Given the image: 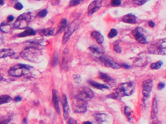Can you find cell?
Segmentation results:
<instances>
[{
	"label": "cell",
	"mask_w": 166,
	"mask_h": 124,
	"mask_svg": "<svg viewBox=\"0 0 166 124\" xmlns=\"http://www.w3.org/2000/svg\"><path fill=\"white\" fill-rule=\"evenodd\" d=\"M135 90V83L134 82H127V83H121L115 92L108 95V98L114 99H119L122 97L130 96L134 93Z\"/></svg>",
	"instance_id": "cell-1"
},
{
	"label": "cell",
	"mask_w": 166,
	"mask_h": 124,
	"mask_svg": "<svg viewBox=\"0 0 166 124\" xmlns=\"http://www.w3.org/2000/svg\"><path fill=\"white\" fill-rule=\"evenodd\" d=\"M20 56L26 61L33 62V63H38L42 59V53L41 50L33 46H29L24 49L20 52Z\"/></svg>",
	"instance_id": "cell-2"
},
{
	"label": "cell",
	"mask_w": 166,
	"mask_h": 124,
	"mask_svg": "<svg viewBox=\"0 0 166 124\" xmlns=\"http://www.w3.org/2000/svg\"><path fill=\"white\" fill-rule=\"evenodd\" d=\"M150 53L153 55H165L166 54V39L156 40L152 42L148 47Z\"/></svg>",
	"instance_id": "cell-3"
},
{
	"label": "cell",
	"mask_w": 166,
	"mask_h": 124,
	"mask_svg": "<svg viewBox=\"0 0 166 124\" xmlns=\"http://www.w3.org/2000/svg\"><path fill=\"white\" fill-rule=\"evenodd\" d=\"M30 69H31V67H29V65L18 64L10 68L8 71V74L13 77H23L29 73Z\"/></svg>",
	"instance_id": "cell-4"
},
{
	"label": "cell",
	"mask_w": 166,
	"mask_h": 124,
	"mask_svg": "<svg viewBox=\"0 0 166 124\" xmlns=\"http://www.w3.org/2000/svg\"><path fill=\"white\" fill-rule=\"evenodd\" d=\"M33 19V16L32 12H26L22 14L21 15H20L14 23L13 24V27L15 29H24L28 26L29 24V22L32 21Z\"/></svg>",
	"instance_id": "cell-5"
},
{
	"label": "cell",
	"mask_w": 166,
	"mask_h": 124,
	"mask_svg": "<svg viewBox=\"0 0 166 124\" xmlns=\"http://www.w3.org/2000/svg\"><path fill=\"white\" fill-rule=\"evenodd\" d=\"M80 24L81 23L79 20H75L71 24H70L68 27L65 30L64 34V36H63V44H66L70 40L71 36L79 27Z\"/></svg>",
	"instance_id": "cell-6"
},
{
	"label": "cell",
	"mask_w": 166,
	"mask_h": 124,
	"mask_svg": "<svg viewBox=\"0 0 166 124\" xmlns=\"http://www.w3.org/2000/svg\"><path fill=\"white\" fill-rule=\"evenodd\" d=\"M132 35L138 42L141 44L148 43L147 31L141 27H137L132 30Z\"/></svg>",
	"instance_id": "cell-7"
},
{
	"label": "cell",
	"mask_w": 166,
	"mask_h": 124,
	"mask_svg": "<svg viewBox=\"0 0 166 124\" xmlns=\"http://www.w3.org/2000/svg\"><path fill=\"white\" fill-rule=\"evenodd\" d=\"M93 97H94V92H92V89L85 87V88H82V89H80L78 94L76 95V96L75 97V99L88 101L89 99H92Z\"/></svg>",
	"instance_id": "cell-8"
},
{
	"label": "cell",
	"mask_w": 166,
	"mask_h": 124,
	"mask_svg": "<svg viewBox=\"0 0 166 124\" xmlns=\"http://www.w3.org/2000/svg\"><path fill=\"white\" fill-rule=\"evenodd\" d=\"M152 86H153V82L152 79H146L142 83V93L143 95L144 100L148 99L150 96L151 92H152Z\"/></svg>",
	"instance_id": "cell-9"
},
{
	"label": "cell",
	"mask_w": 166,
	"mask_h": 124,
	"mask_svg": "<svg viewBox=\"0 0 166 124\" xmlns=\"http://www.w3.org/2000/svg\"><path fill=\"white\" fill-rule=\"evenodd\" d=\"M72 107L75 112L85 113L87 110V101L75 99V101L72 103Z\"/></svg>",
	"instance_id": "cell-10"
},
{
	"label": "cell",
	"mask_w": 166,
	"mask_h": 124,
	"mask_svg": "<svg viewBox=\"0 0 166 124\" xmlns=\"http://www.w3.org/2000/svg\"><path fill=\"white\" fill-rule=\"evenodd\" d=\"M148 63L149 60L147 55H145L144 53H141L139 54L138 56L135 58L133 64H134V66H135V67H142L147 66V65L148 64Z\"/></svg>",
	"instance_id": "cell-11"
},
{
	"label": "cell",
	"mask_w": 166,
	"mask_h": 124,
	"mask_svg": "<svg viewBox=\"0 0 166 124\" xmlns=\"http://www.w3.org/2000/svg\"><path fill=\"white\" fill-rule=\"evenodd\" d=\"M100 60L101 61L102 63L105 65L106 67H111L113 69H119L121 65L119 64L118 63L115 62L113 59L109 58L107 56H105V55H102L100 57Z\"/></svg>",
	"instance_id": "cell-12"
},
{
	"label": "cell",
	"mask_w": 166,
	"mask_h": 124,
	"mask_svg": "<svg viewBox=\"0 0 166 124\" xmlns=\"http://www.w3.org/2000/svg\"><path fill=\"white\" fill-rule=\"evenodd\" d=\"M96 121L99 124H110L112 117L108 114H98L95 115Z\"/></svg>",
	"instance_id": "cell-13"
},
{
	"label": "cell",
	"mask_w": 166,
	"mask_h": 124,
	"mask_svg": "<svg viewBox=\"0 0 166 124\" xmlns=\"http://www.w3.org/2000/svg\"><path fill=\"white\" fill-rule=\"evenodd\" d=\"M103 2L99 0V1H93L90 3L88 8V15L92 16L96 12H98L100 8H101Z\"/></svg>",
	"instance_id": "cell-14"
},
{
	"label": "cell",
	"mask_w": 166,
	"mask_h": 124,
	"mask_svg": "<svg viewBox=\"0 0 166 124\" xmlns=\"http://www.w3.org/2000/svg\"><path fill=\"white\" fill-rule=\"evenodd\" d=\"M99 78L101 79V80L104 81V83H107L109 88L114 86L115 83H116V80H115V79H114L113 78H112L111 77H109V76H108V75L106 74V73H102V72L100 73Z\"/></svg>",
	"instance_id": "cell-15"
},
{
	"label": "cell",
	"mask_w": 166,
	"mask_h": 124,
	"mask_svg": "<svg viewBox=\"0 0 166 124\" xmlns=\"http://www.w3.org/2000/svg\"><path fill=\"white\" fill-rule=\"evenodd\" d=\"M7 57L14 58H18L17 54L14 50L12 49H0V58H5Z\"/></svg>",
	"instance_id": "cell-16"
},
{
	"label": "cell",
	"mask_w": 166,
	"mask_h": 124,
	"mask_svg": "<svg viewBox=\"0 0 166 124\" xmlns=\"http://www.w3.org/2000/svg\"><path fill=\"white\" fill-rule=\"evenodd\" d=\"M62 103H63V110H64V117L65 120L68 119V116L70 115V107H69L68 101H67V98L66 95H63L62 96Z\"/></svg>",
	"instance_id": "cell-17"
},
{
	"label": "cell",
	"mask_w": 166,
	"mask_h": 124,
	"mask_svg": "<svg viewBox=\"0 0 166 124\" xmlns=\"http://www.w3.org/2000/svg\"><path fill=\"white\" fill-rule=\"evenodd\" d=\"M68 56H69V51L67 49H65L64 51L62 57V63H61V69L66 71L68 68Z\"/></svg>",
	"instance_id": "cell-18"
},
{
	"label": "cell",
	"mask_w": 166,
	"mask_h": 124,
	"mask_svg": "<svg viewBox=\"0 0 166 124\" xmlns=\"http://www.w3.org/2000/svg\"><path fill=\"white\" fill-rule=\"evenodd\" d=\"M122 21L125 23L131 24H135L137 22V17L133 14H128L122 18Z\"/></svg>",
	"instance_id": "cell-19"
},
{
	"label": "cell",
	"mask_w": 166,
	"mask_h": 124,
	"mask_svg": "<svg viewBox=\"0 0 166 124\" xmlns=\"http://www.w3.org/2000/svg\"><path fill=\"white\" fill-rule=\"evenodd\" d=\"M91 36H92V37L93 38L98 44H100V45L103 44V42H104V38L100 32L96 31V30L92 31V33H91Z\"/></svg>",
	"instance_id": "cell-20"
},
{
	"label": "cell",
	"mask_w": 166,
	"mask_h": 124,
	"mask_svg": "<svg viewBox=\"0 0 166 124\" xmlns=\"http://www.w3.org/2000/svg\"><path fill=\"white\" fill-rule=\"evenodd\" d=\"M52 101H53V104H54V107H55V110H56L58 114H61V110H60V106H59L58 96H57V91L55 90V89H53Z\"/></svg>",
	"instance_id": "cell-21"
},
{
	"label": "cell",
	"mask_w": 166,
	"mask_h": 124,
	"mask_svg": "<svg viewBox=\"0 0 166 124\" xmlns=\"http://www.w3.org/2000/svg\"><path fill=\"white\" fill-rule=\"evenodd\" d=\"M13 24H8L5 22H2L1 25H0V31L4 33V34H8L12 31L13 29Z\"/></svg>",
	"instance_id": "cell-22"
},
{
	"label": "cell",
	"mask_w": 166,
	"mask_h": 124,
	"mask_svg": "<svg viewBox=\"0 0 166 124\" xmlns=\"http://www.w3.org/2000/svg\"><path fill=\"white\" fill-rule=\"evenodd\" d=\"M88 83L92 86V87H94L95 89H100V90H104V89H109V87L108 86H107L106 84H101V83H96L93 80H89L88 81Z\"/></svg>",
	"instance_id": "cell-23"
},
{
	"label": "cell",
	"mask_w": 166,
	"mask_h": 124,
	"mask_svg": "<svg viewBox=\"0 0 166 124\" xmlns=\"http://www.w3.org/2000/svg\"><path fill=\"white\" fill-rule=\"evenodd\" d=\"M158 114V103H157L156 97H155L153 101H152V112H151V116L152 119H155L157 116Z\"/></svg>",
	"instance_id": "cell-24"
},
{
	"label": "cell",
	"mask_w": 166,
	"mask_h": 124,
	"mask_svg": "<svg viewBox=\"0 0 166 124\" xmlns=\"http://www.w3.org/2000/svg\"><path fill=\"white\" fill-rule=\"evenodd\" d=\"M36 34V32L32 29V28H27L26 29L24 32H22L20 34H18V37H26V36H35Z\"/></svg>",
	"instance_id": "cell-25"
},
{
	"label": "cell",
	"mask_w": 166,
	"mask_h": 124,
	"mask_svg": "<svg viewBox=\"0 0 166 124\" xmlns=\"http://www.w3.org/2000/svg\"><path fill=\"white\" fill-rule=\"evenodd\" d=\"M88 49H89V50L92 51V53L96 54V55H100V54H103L104 52V49L101 47H99V46L96 45H91V46H89Z\"/></svg>",
	"instance_id": "cell-26"
},
{
	"label": "cell",
	"mask_w": 166,
	"mask_h": 124,
	"mask_svg": "<svg viewBox=\"0 0 166 124\" xmlns=\"http://www.w3.org/2000/svg\"><path fill=\"white\" fill-rule=\"evenodd\" d=\"M66 27H67V20H66V18H63L62 20L61 21V22H60V24H59L57 33L61 34V33L64 31L66 30Z\"/></svg>",
	"instance_id": "cell-27"
},
{
	"label": "cell",
	"mask_w": 166,
	"mask_h": 124,
	"mask_svg": "<svg viewBox=\"0 0 166 124\" xmlns=\"http://www.w3.org/2000/svg\"><path fill=\"white\" fill-rule=\"evenodd\" d=\"M40 34L42 36H49L55 35V30L54 28H48V29H43L40 31Z\"/></svg>",
	"instance_id": "cell-28"
},
{
	"label": "cell",
	"mask_w": 166,
	"mask_h": 124,
	"mask_svg": "<svg viewBox=\"0 0 166 124\" xmlns=\"http://www.w3.org/2000/svg\"><path fill=\"white\" fill-rule=\"evenodd\" d=\"M12 100V97L8 95H0V104H6V103H8L9 101Z\"/></svg>",
	"instance_id": "cell-29"
},
{
	"label": "cell",
	"mask_w": 166,
	"mask_h": 124,
	"mask_svg": "<svg viewBox=\"0 0 166 124\" xmlns=\"http://www.w3.org/2000/svg\"><path fill=\"white\" fill-rule=\"evenodd\" d=\"M124 112H125V116L129 120H131V116H132V110L131 109L129 108V107H125V108H124Z\"/></svg>",
	"instance_id": "cell-30"
},
{
	"label": "cell",
	"mask_w": 166,
	"mask_h": 124,
	"mask_svg": "<svg viewBox=\"0 0 166 124\" xmlns=\"http://www.w3.org/2000/svg\"><path fill=\"white\" fill-rule=\"evenodd\" d=\"M162 64H163V62H162V61H157V62H155V63L151 64L150 68L152 70H158V69H159L161 67H162Z\"/></svg>",
	"instance_id": "cell-31"
},
{
	"label": "cell",
	"mask_w": 166,
	"mask_h": 124,
	"mask_svg": "<svg viewBox=\"0 0 166 124\" xmlns=\"http://www.w3.org/2000/svg\"><path fill=\"white\" fill-rule=\"evenodd\" d=\"M11 118L8 116H0V124H8Z\"/></svg>",
	"instance_id": "cell-32"
},
{
	"label": "cell",
	"mask_w": 166,
	"mask_h": 124,
	"mask_svg": "<svg viewBox=\"0 0 166 124\" xmlns=\"http://www.w3.org/2000/svg\"><path fill=\"white\" fill-rule=\"evenodd\" d=\"M113 49L115 52L117 53H121L122 52V49L119 46V41H115L113 43Z\"/></svg>",
	"instance_id": "cell-33"
},
{
	"label": "cell",
	"mask_w": 166,
	"mask_h": 124,
	"mask_svg": "<svg viewBox=\"0 0 166 124\" xmlns=\"http://www.w3.org/2000/svg\"><path fill=\"white\" fill-rule=\"evenodd\" d=\"M117 35H118V31L115 30V29H113H113L110 30L109 34H108V37H109V39H113V38L116 36Z\"/></svg>",
	"instance_id": "cell-34"
},
{
	"label": "cell",
	"mask_w": 166,
	"mask_h": 124,
	"mask_svg": "<svg viewBox=\"0 0 166 124\" xmlns=\"http://www.w3.org/2000/svg\"><path fill=\"white\" fill-rule=\"evenodd\" d=\"M48 14V11L46 9H42L40 12H39L38 13V16H39V18H44L45 16L47 15Z\"/></svg>",
	"instance_id": "cell-35"
},
{
	"label": "cell",
	"mask_w": 166,
	"mask_h": 124,
	"mask_svg": "<svg viewBox=\"0 0 166 124\" xmlns=\"http://www.w3.org/2000/svg\"><path fill=\"white\" fill-rule=\"evenodd\" d=\"M73 80H74L75 83H80L82 79H81V77L79 74H75L73 76Z\"/></svg>",
	"instance_id": "cell-36"
},
{
	"label": "cell",
	"mask_w": 166,
	"mask_h": 124,
	"mask_svg": "<svg viewBox=\"0 0 166 124\" xmlns=\"http://www.w3.org/2000/svg\"><path fill=\"white\" fill-rule=\"evenodd\" d=\"M14 8H15L16 10H18V11H20V10H21V9H23V8H24V6H23V5L20 3V2H17L15 5H14Z\"/></svg>",
	"instance_id": "cell-37"
},
{
	"label": "cell",
	"mask_w": 166,
	"mask_h": 124,
	"mask_svg": "<svg viewBox=\"0 0 166 124\" xmlns=\"http://www.w3.org/2000/svg\"><path fill=\"white\" fill-rule=\"evenodd\" d=\"M111 4L113 6H119L121 5L122 2L120 0H113L111 2Z\"/></svg>",
	"instance_id": "cell-38"
},
{
	"label": "cell",
	"mask_w": 166,
	"mask_h": 124,
	"mask_svg": "<svg viewBox=\"0 0 166 124\" xmlns=\"http://www.w3.org/2000/svg\"><path fill=\"white\" fill-rule=\"evenodd\" d=\"M81 3V1H76V0H72V1H70V6H76V5H78L79 4H80Z\"/></svg>",
	"instance_id": "cell-39"
},
{
	"label": "cell",
	"mask_w": 166,
	"mask_h": 124,
	"mask_svg": "<svg viewBox=\"0 0 166 124\" xmlns=\"http://www.w3.org/2000/svg\"><path fill=\"white\" fill-rule=\"evenodd\" d=\"M57 61H58V55H57V53L56 52L55 55V58H54V61H53V65L55 66V65L57 64Z\"/></svg>",
	"instance_id": "cell-40"
},
{
	"label": "cell",
	"mask_w": 166,
	"mask_h": 124,
	"mask_svg": "<svg viewBox=\"0 0 166 124\" xmlns=\"http://www.w3.org/2000/svg\"><path fill=\"white\" fill-rule=\"evenodd\" d=\"M147 2V1H134V3L137 5H143Z\"/></svg>",
	"instance_id": "cell-41"
},
{
	"label": "cell",
	"mask_w": 166,
	"mask_h": 124,
	"mask_svg": "<svg viewBox=\"0 0 166 124\" xmlns=\"http://www.w3.org/2000/svg\"><path fill=\"white\" fill-rule=\"evenodd\" d=\"M68 124H78V123L76 122V120H74V119L69 118Z\"/></svg>",
	"instance_id": "cell-42"
},
{
	"label": "cell",
	"mask_w": 166,
	"mask_h": 124,
	"mask_svg": "<svg viewBox=\"0 0 166 124\" xmlns=\"http://www.w3.org/2000/svg\"><path fill=\"white\" fill-rule=\"evenodd\" d=\"M165 83H160L158 85V89H159V90H161V89H162L163 88H165Z\"/></svg>",
	"instance_id": "cell-43"
},
{
	"label": "cell",
	"mask_w": 166,
	"mask_h": 124,
	"mask_svg": "<svg viewBox=\"0 0 166 124\" xmlns=\"http://www.w3.org/2000/svg\"><path fill=\"white\" fill-rule=\"evenodd\" d=\"M14 16H12V15H9L8 17V19H7V20H8V22H12V21H14Z\"/></svg>",
	"instance_id": "cell-44"
},
{
	"label": "cell",
	"mask_w": 166,
	"mask_h": 124,
	"mask_svg": "<svg viewBox=\"0 0 166 124\" xmlns=\"http://www.w3.org/2000/svg\"><path fill=\"white\" fill-rule=\"evenodd\" d=\"M149 26L150 27H155V22L152 21H149Z\"/></svg>",
	"instance_id": "cell-45"
},
{
	"label": "cell",
	"mask_w": 166,
	"mask_h": 124,
	"mask_svg": "<svg viewBox=\"0 0 166 124\" xmlns=\"http://www.w3.org/2000/svg\"><path fill=\"white\" fill-rule=\"evenodd\" d=\"M21 97H20V96H17V97H15L14 99V101H16V102H18V101H21Z\"/></svg>",
	"instance_id": "cell-46"
},
{
	"label": "cell",
	"mask_w": 166,
	"mask_h": 124,
	"mask_svg": "<svg viewBox=\"0 0 166 124\" xmlns=\"http://www.w3.org/2000/svg\"><path fill=\"white\" fill-rule=\"evenodd\" d=\"M122 67H125V68H130V66H129V65H128V64H122Z\"/></svg>",
	"instance_id": "cell-47"
},
{
	"label": "cell",
	"mask_w": 166,
	"mask_h": 124,
	"mask_svg": "<svg viewBox=\"0 0 166 124\" xmlns=\"http://www.w3.org/2000/svg\"><path fill=\"white\" fill-rule=\"evenodd\" d=\"M4 4H5L4 1H2V0H0V6H2Z\"/></svg>",
	"instance_id": "cell-48"
},
{
	"label": "cell",
	"mask_w": 166,
	"mask_h": 124,
	"mask_svg": "<svg viewBox=\"0 0 166 124\" xmlns=\"http://www.w3.org/2000/svg\"><path fill=\"white\" fill-rule=\"evenodd\" d=\"M82 124H92V123L89 122V121H86V122H84Z\"/></svg>",
	"instance_id": "cell-49"
}]
</instances>
